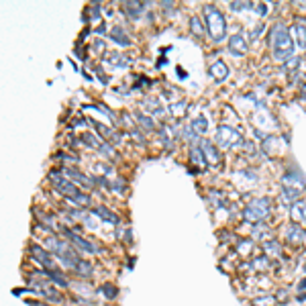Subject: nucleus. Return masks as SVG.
<instances>
[{
  "label": "nucleus",
  "instance_id": "obj_24",
  "mask_svg": "<svg viewBox=\"0 0 306 306\" xmlns=\"http://www.w3.org/2000/svg\"><path fill=\"white\" fill-rule=\"evenodd\" d=\"M73 272L78 274V276H82V278H90L92 276V263L86 261V259H80L78 265L73 267Z\"/></svg>",
  "mask_w": 306,
  "mask_h": 306
},
{
  "label": "nucleus",
  "instance_id": "obj_5",
  "mask_svg": "<svg viewBox=\"0 0 306 306\" xmlns=\"http://www.w3.org/2000/svg\"><path fill=\"white\" fill-rule=\"evenodd\" d=\"M31 257L39 263L43 270H55V261H53V255L47 251V249H43V247H39V245H33L31 249Z\"/></svg>",
  "mask_w": 306,
  "mask_h": 306
},
{
  "label": "nucleus",
  "instance_id": "obj_32",
  "mask_svg": "<svg viewBox=\"0 0 306 306\" xmlns=\"http://www.w3.org/2000/svg\"><path fill=\"white\" fill-rule=\"evenodd\" d=\"M110 188L119 190V192H125V182L123 180H114V182H110Z\"/></svg>",
  "mask_w": 306,
  "mask_h": 306
},
{
  "label": "nucleus",
  "instance_id": "obj_37",
  "mask_svg": "<svg viewBox=\"0 0 306 306\" xmlns=\"http://www.w3.org/2000/svg\"><path fill=\"white\" fill-rule=\"evenodd\" d=\"M162 7H164V9H170V7H174V3H170V0H164Z\"/></svg>",
  "mask_w": 306,
  "mask_h": 306
},
{
  "label": "nucleus",
  "instance_id": "obj_22",
  "mask_svg": "<svg viewBox=\"0 0 306 306\" xmlns=\"http://www.w3.org/2000/svg\"><path fill=\"white\" fill-rule=\"evenodd\" d=\"M190 129H192L198 137H202V135L208 131V123H206L204 117H194L192 121H190Z\"/></svg>",
  "mask_w": 306,
  "mask_h": 306
},
{
  "label": "nucleus",
  "instance_id": "obj_10",
  "mask_svg": "<svg viewBox=\"0 0 306 306\" xmlns=\"http://www.w3.org/2000/svg\"><path fill=\"white\" fill-rule=\"evenodd\" d=\"M82 141H84L86 145L94 147L96 151H100L102 156H108V158H112V156H114V151H112L110 143H106V141H100V139H96V137H94L92 133H82Z\"/></svg>",
  "mask_w": 306,
  "mask_h": 306
},
{
  "label": "nucleus",
  "instance_id": "obj_33",
  "mask_svg": "<svg viewBox=\"0 0 306 306\" xmlns=\"http://www.w3.org/2000/svg\"><path fill=\"white\" fill-rule=\"evenodd\" d=\"M92 47L96 49V53H102V51L106 49V47H104V41H100V39H96V41L92 43Z\"/></svg>",
  "mask_w": 306,
  "mask_h": 306
},
{
  "label": "nucleus",
  "instance_id": "obj_1",
  "mask_svg": "<svg viewBox=\"0 0 306 306\" xmlns=\"http://www.w3.org/2000/svg\"><path fill=\"white\" fill-rule=\"evenodd\" d=\"M270 47H272V55L278 61H288L292 59L294 53V39L290 35V29L284 23H276L270 29Z\"/></svg>",
  "mask_w": 306,
  "mask_h": 306
},
{
  "label": "nucleus",
  "instance_id": "obj_36",
  "mask_svg": "<svg viewBox=\"0 0 306 306\" xmlns=\"http://www.w3.org/2000/svg\"><path fill=\"white\" fill-rule=\"evenodd\" d=\"M257 11H259V15H265V11H267V7H265V5H259V7H257Z\"/></svg>",
  "mask_w": 306,
  "mask_h": 306
},
{
  "label": "nucleus",
  "instance_id": "obj_39",
  "mask_svg": "<svg viewBox=\"0 0 306 306\" xmlns=\"http://www.w3.org/2000/svg\"><path fill=\"white\" fill-rule=\"evenodd\" d=\"M304 272H306V265H304Z\"/></svg>",
  "mask_w": 306,
  "mask_h": 306
},
{
  "label": "nucleus",
  "instance_id": "obj_35",
  "mask_svg": "<svg viewBox=\"0 0 306 306\" xmlns=\"http://www.w3.org/2000/svg\"><path fill=\"white\" fill-rule=\"evenodd\" d=\"M96 71H98V75H100V80H102V82L106 84V82H108V75H106V73H104V71H102L100 67H96Z\"/></svg>",
  "mask_w": 306,
  "mask_h": 306
},
{
  "label": "nucleus",
  "instance_id": "obj_4",
  "mask_svg": "<svg viewBox=\"0 0 306 306\" xmlns=\"http://www.w3.org/2000/svg\"><path fill=\"white\" fill-rule=\"evenodd\" d=\"M243 143V137L237 129L228 127V125H220L218 131H216V145L222 147V149H233L237 145Z\"/></svg>",
  "mask_w": 306,
  "mask_h": 306
},
{
  "label": "nucleus",
  "instance_id": "obj_34",
  "mask_svg": "<svg viewBox=\"0 0 306 306\" xmlns=\"http://www.w3.org/2000/svg\"><path fill=\"white\" fill-rule=\"evenodd\" d=\"M131 135H133V139H135V141H139L141 145H145V137L141 135V131H131Z\"/></svg>",
  "mask_w": 306,
  "mask_h": 306
},
{
  "label": "nucleus",
  "instance_id": "obj_11",
  "mask_svg": "<svg viewBox=\"0 0 306 306\" xmlns=\"http://www.w3.org/2000/svg\"><path fill=\"white\" fill-rule=\"evenodd\" d=\"M284 235H286V241L290 243H300L304 239V231H302V224L298 222H290L284 226Z\"/></svg>",
  "mask_w": 306,
  "mask_h": 306
},
{
  "label": "nucleus",
  "instance_id": "obj_38",
  "mask_svg": "<svg viewBox=\"0 0 306 306\" xmlns=\"http://www.w3.org/2000/svg\"><path fill=\"white\" fill-rule=\"evenodd\" d=\"M300 290H306V278L300 282Z\"/></svg>",
  "mask_w": 306,
  "mask_h": 306
},
{
  "label": "nucleus",
  "instance_id": "obj_3",
  "mask_svg": "<svg viewBox=\"0 0 306 306\" xmlns=\"http://www.w3.org/2000/svg\"><path fill=\"white\" fill-rule=\"evenodd\" d=\"M270 212H272V202H270V198H253L247 206H245V210H243V218L247 220V222H253V224H259L261 220H265L267 216H270Z\"/></svg>",
  "mask_w": 306,
  "mask_h": 306
},
{
  "label": "nucleus",
  "instance_id": "obj_14",
  "mask_svg": "<svg viewBox=\"0 0 306 306\" xmlns=\"http://www.w3.org/2000/svg\"><path fill=\"white\" fill-rule=\"evenodd\" d=\"M300 190L298 188H290V186H286L284 190H282V194H280V200L284 202V204H288V206H294L296 202H300Z\"/></svg>",
  "mask_w": 306,
  "mask_h": 306
},
{
  "label": "nucleus",
  "instance_id": "obj_19",
  "mask_svg": "<svg viewBox=\"0 0 306 306\" xmlns=\"http://www.w3.org/2000/svg\"><path fill=\"white\" fill-rule=\"evenodd\" d=\"M45 278H49L53 284H57V286H61V288H67L69 286V282H67V278L61 274V272H57V270H43L41 272Z\"/></svg>",
  "mask_w": 306,
  "mask_h": 306
},
{
  "label": "nucleus",
  "instance_id": "obj_8",
  "mask_svg": "<svg viewBox=\"0 0 306 306\" xmlns=\"http://www.w3.org/2000/svg\"><path fill=\"white\" fill-rule=\"evenodd\" d=\"M247 49H249V43H247L245 33H235L228 37V51L233 55H245Z\"/></svg>",
  "mask_w": 306,
  "mask_h": 306
},
{
  "label": "nucleus",
  "instance_id": "obj_12",
  "mask_svg": "<svg viewBox=\"0 0 306 306\" xmlns=\"http://www.w3.org/2000/svg\"><path fill=\"white\" fill-rule=\"evenodd\" d=\"M290 35H292V39H294V45L298 49H306V27L296 23L290 27Z\"/></svg>",
  "mask_w": 306,
  "mask_h": 306
},
{
  "label": "nucleus",
  "instance_id": "obj_9",
  "mask_svg": "<svg viewBox=\"0 0 306 306\" xmlns=\"http://www.w3.org/2000/svg\"><path fill=\"white\" fill-rule=\"evenodd\" d=\"M200 149H202V153H204V158H206L208 166H214V168H218V166H220L222 158H220V151H218V147H216L214 143H210V141L202 139V141H200Z\"/></svg>",
  "mask_w": 306,
  "mask_h": 306
},
{
  "label": "nucleus",
  "instance_id": "obj_17",
  "mask_svg": "<svg viewBox=\"0 0 306 306\" xmlns=\"http://www.w3.org/2000/svg\"><path fill=\"white\" fill-rule=\"evenodd\" d=\"M145 11V5L143 3H135V0H129V3L123 5V13L129 17V19H139V15Z\"/></svg>",
  "mask_w": 306,
  "mask_h": 306
},
{
  "label": "nucleus",
  "instance_id": "obj_31",
  "mask_svg": "<svg viewBox=\"0 0 306 306\" xmlns=\"http://www.w3.org/2000/svg\"><path fill=\"white\" fill-rule=\"evenodd\" d=\"M253 7H255L253 3H231L233 11H245V9H253Z\"/></svg>",
  "mask_w": 306,
  "mask_h": 306
},
{
  "label": "nucleus",
  "instance_id": "obj_16",
  "mask_svg": "<svg viewBox=\"0 0 306 306\" xmlns=\"http://www.w3.org/2000/svg\"><path fill=\"white\" fill-rule=\"evenodd\" d=\"M110 39L117 41V43L123 45V47H129V45H131V39H129V35H127V31H125L123 27H112V29H110Z\"/></svg>",
  "mask_w": 306,
  "mask_h": 306
},
{
  "label": "nucleus",
  "instance_id": "obj_28",
  "mask_svg": "<svg viewBox=\"0 0 306 306\" xmlns=\"http://www.w3.org/2000/svg\"><path fill=\"white\" fill-rule=\"evenodd\" d=\"M143 106L145 108H149L153 114H158V117H164V108H162V104L156 100V102H153V100H145L143 102Z\"/></svg>",
  "mask_w": 306,
  "mask_h": 306
},
{
  "label": "nucleus",
  "instance_id": "obj_27",
  "mask_svg": "<svg viewBox=\"0 0 306 306\" xmlns=\"http://www.w3.org/2000/svg\"><path fill=\"white\" fill-rule=\"evenodd\" d=\"M69 202H71V204H75V206L86 208V206H90V196H88V194H84V192H80V194H75L73 198H69Z\"/></svg>",
  "mask_w": 306,
  "mask_h": 306
},
{
  "label": "nucleus",
  "instance_id": "obj_20",
  "mask_svg": "<svg viewBox=\"0 0 306 306\" xmlns=\"http://www.w3.org/2000/svg\"><path fill=\"white\" fill-rule=\"evenodd\" d=\"M292 218L298 224H306V202L304 200H300L292 206Z\"/></svg>",
  "mask_w": 306,
  "mask_h": 306
},
{
  "label": "nucleus",
  "instance_id": "obj_23",
  "mask_svg": "<svg viewBox=\"0 0 306 306\" xmlns=\"http://www.w3.org/2000/svg\"><path fill=\"white\" fill-rule=\"evenodd\" d=\"M190 160H192V164L198 166V168H206L208 166V162H206V158H204V153H202L200 147H192V149H190Z\"/></svg>",
  "mask_w": 306,
  "mask_h": 306
},
{
  "label": "nucleus",
  "instance_id": "obj_26",
  "mask_svg": "<svg viewBox=\"0 0 306 306\" xmlns=\"http://www.w3.org/2000/svg\"><path fill=\"white\" fill-rule=\"evenodd\" d=\"M135 121H137L141 127H145L147 131H156V123H153V121L147 117V114H141V112H137V114H135Z\"/></svg>",
  "mask_w": 306,
  "mask_h": 306
},
{
  "label": "nucleus",
  "instance_id": "obj_7",
  "mask_svg": "<svg viewBox=\"0 0 306 306\" xmlns=\"http://www.w3.org/2000/svg\"><path fill=\"white\" fill-rule=\"evenodd\" d=\"M61 174L69 180V182H73L75 186H84V188H92L94 186V178H90V176H86V174H82L80 170H75V168H63L61 170Z\"/></svg>",
  "mask_w": 306,
  "mask_h": 306
},
{
  "label": "nucleus",
  "instance_id": "obj_30",
  "mask_svg": "<svg viewBox=\"0 0 306 306\" xmlns=\"http://www.w3.org/2000/svg\"><path fill=\"white\" fill-rule=\"evenodd\" d=\"M102 294H104L106 298H117V296H119V288L112 286V284H104V286H102Z\"/></svg>",
  "mask_w": 306,
  "mask_h": 306
},
{
  "label": "nucleus",
  "instance_id": "obj_25",
  "mask_svg": "<svg viewBox=\"0 0 306 306\" xmlns=\"http://www.w3.org/2000/svg\"><path fill=\"white\" fill-rule=\"evenodd\" d=\"M282 245L276 241V239H272V241H267L265 243V255H270V257H278V255H282Z\"/></svg>",
  "mask_w": 306,
  "mask_h": 306
},
{
  "label": "nucleus",
  "instance_id": "obj_15",
  "mask_svg": "<svg viewBox=\"0 0 306 306\" xmlns=\"http://www.w3.org/2000/svg\"><path fill=\"white\" fill-rule=\"evenodd\" d=\"M208 73L212 75L216 82H222V80H226V75H228V67H226L224 61H214V63L208 67Z\"/></svg>",
  "mask_w": 306,
  "mask_h": 306
},
{
  "label": "nucleus",
  "instance_id": "obj_29",
  "mask_svg": "<svg viewBox=\"0 0 306 306\" xmlns=\"http://www.w3.org/2000/svg\"><path fill=\"white\" fill-rule=\"evenodd\" d=\"M190 29H192V33L196 37H204V27H200V19H196V17L190 19Z\"/></svg>",
  "mask_w": 306,
  "mask_h": 306
},
{
  "label": "nucleus",
  "instance_id": "obj_2",
  "mask_svg": "<svg viewBox=\"0 0 306 306\" xmlns=\"http://www.w3.org/2000/svg\"><path fill=\"white\" fill-rule=\"evenodd\" d=\"M204 25H206V33L214 41H224L226 21H224V15L220 13V9H216L214 5H206L204 7Z\"/></svg>",
  "mask_w": 306,
  "mask_h": 306
},
{
  "label": "nucleus",
  "instance_id": "obj_6",
  "mask_svg": "<svg viewBox=\"0 0 306 306\" xmlns=\"http://www.w3.org/2000/svg\"><path fill=\"white\" fill-rule=\"evenodd\" d=\"M63 235H65V239H67L73 247H78V249H82V251H86V253H100V249H98L94 243H90L88 239H84V237H82V235H78V233L63 231Z\"/></svg>",
  "mask_w": 306,
  "mask_h": 306
},
{
  "label": "nucleus",
  "instance_id": "obj_18",
  "mask_svg": "<svg viewBox=\"0 0 306 306\" xmlns=\"http://www.w3.org/2000/svg\"><path fill=\"white\" fill-rule=\"evenodd\" d=\"M96 131H100V135L104 137V139H110V141H114V143H117V141H121L123 137L121 135H117V131H112V129H108V127H104L102 123H96V121H88Z\"/></svg>",
  "mask_w": 306,
  "mask_h": 306
},
{
  "label": "nucleus",
  "instance_id": "obj_13",
  "mask_svg": "<svg viewBox=\"0 0 306 306\" xmlns=\"http://www.w3.org/2000/svg\"><path fill=\"white\" fill-rule=\"evenodd\" d=\"M104 61L108 63V65H112V67H127L129 63H131V59L127 57V55H123V51H110V53H106L104 55Z\"/></svg>",
  "mask_w": 306,
  "mask_h": 306
},
{
  "label": "nucleus",
  "instance_id": "obj_21",
  "mask_svg": "<svg viewBox=\"0 0 306 306\" xmlns=\"http://www.w3.org/2000/svg\"><path fill=\"white\" fill-rule=\"evenodd\" d=\"M92 212H94V214H98L100 218H104V220L112 222V224H117V222L121 220V218H119L117 214H114L112 210H108L106 206H94V208H92Z\"/></svg>",
  "mask_w": 306,
  "mask_h": 306
}]
</instances>
